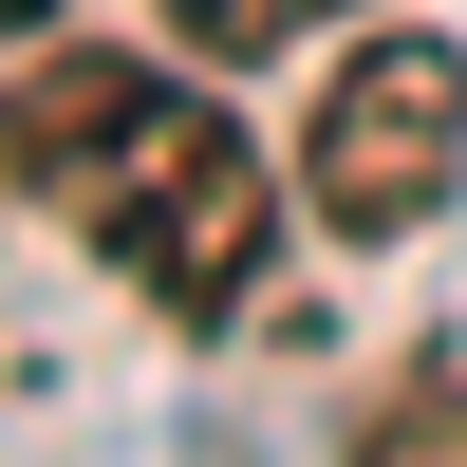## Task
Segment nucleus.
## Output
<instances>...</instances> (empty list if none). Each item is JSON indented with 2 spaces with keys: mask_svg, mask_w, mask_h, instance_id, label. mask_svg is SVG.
Here are the masks:
<instances>
[{
  "mask_svg": "<svg viewBox=\"0 0 467 467\" xmlns=\"http://www.w3.org/2000/svg\"><path fill=\"white\" fill-rule=\"evenodd\" d=\"M0 187L75 224L131 299H169L187 337H224L281 262V169H262L244 112H206L187 75L112 57V37H57V57L0 75Z\"/></svg>",
  "mask_w": 467,
  "mask_h": 467,
  "instance_id": "obj_1",
  "label": "nucleus"
},
{
  "mask_svg": "<svg viewBox=\"0 0 467 467\" xmlns=\"http://www.w3.org/2000/svg\"><path fill=\"white\" fill-rule=\"evenodd\" d=\"M449 169H467V37H431V19L356 37L299 112V224L318 244H411L449 206Z\"/></svg>",
  "mask_w": 467,
  "mask_h": 467,
  "instance_id": "obj_2",
  "label": "nucleus"
},
{
  "mask_svg": "<svg viewBox=\"0 0 467 467\" xmlns=\"http://www.w3.org/2000/svg\"><path fill=\"white\" fill-rule=\"evenodd\" d=\"M337 467H467V374L449 356H393L356 393V431H337Z\"/></svg>",
  "mask_w": 467,
  "mask_h": 467,
  "instance_id": "obj_3",
  "label": "nucleus"
},
{
  "mask_svg": "<svg viewBox=\"0 0 467 467\" xmlns=\"http://www.w3.org/2000/svg\"><path fill=\"white\" fill-rule=\"evenodd\" d=\"M318 19H356V0H169L187 57H281V37H318Z\"/></svg>",
  "mask_w": 467,
  "mask_h": 467,
  "instance_id": "obj_4",
  "label": "nucleus"
},
{
  "mask_svg": "<svg viewBox=\"0 0 467 467\" xmlns=\"http://www.w3.org/2000/svg\"><path fill=\"white\" fill-rule=\"evenodd\" d=\"M37 19H57V0H0V37H37Z\"/></svg>",
  "mask_w": 467,
  "mask_h": 467,
  "instance_id": "obj_5",
  "label": "nucleus"
}]
</instances>
